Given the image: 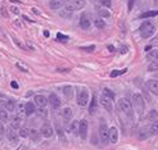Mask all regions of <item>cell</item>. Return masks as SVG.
I'll list each match as a JSON object with an SVG mask.
<instances>
[{
  "instance_id": "cell-12",
  "label": "cell",
  "mask_w": 158,
  "mask_h": 150,
  "mask_svg": "<svg viewBox=\"0 0 158 150\" xmlns=\"http://www.w3.org/2000/svg\"><path fill=\"white\" fill-rule=\"evenodd\" d=\"M147 87H148V90L152 92L153 95L158 96V81L157 80H149L147 82Z\"/></svg>"
},
{
  "instance_id": "cell-18",
  "label": "cell",
  "mask_w": 158,
  "mask_h": 150,
  "mask_svg": "<svg viewBox=\"0 0 158 150\" xmlns=\"http://www.w3.org/2000/svg\"><path fill=\"white\" fill-rule=\"evenodd\" d=\"M71 118H72V109L71 108H64L63 109V119L66 122H69Z\"/></svg>"
},
{
  "instance_id": "cell-23",
  "label": "cell",
  "mask_w": 158,
  "mask_h": 150,
  "mask_svg": "<svg viewBox=\"0 0 158 150\" xmlns=\"http://www.w3.org/2000/svg\"><path fill=\"white\" fill-rule=\"evenodd\" d=\"M97 104H98V102H97V98H95V95H94V96H93V100H91V104H90V106H89V112H90V113H94V112H95Z\"/></svg>"
},
{
  "instance_id": "cell-1",
  "label": "cell",
  "mask_w": 158,
  "mask_h": 150,
  "mask_svg": "<svg viewBox=\"0 0 158 150\" xmlns=\"http://www.w3.org/2000/svg\"><path fill=\"white\" fill-rule=\"evenodd\" d=\"M117 108L120 112L122 113H125L127 117H130L131 119L134 118V112H132V106H131V103L128 102V100L126 98H122L118 100V103H117Z\"/></svg>"
},
{
  "instance_id": "cell-43",
  "label": "cell",
  "mask_w": 158,
  "mask_h": 150,
  "mask_svg": "<svg viewBox=\"0 0 158 150\" xmlns=\"http://www.w3.org/2000/svg\"><path fill=\"white\" fill-rule=\"evenodd\" d=\"M108 49H109V52H114V48H113V46H111V45L108 46Z\"/></svg>"
},
{
  "instance_id": "cell-5",
  "label": "cell",
  "mask_w": 158,
  "mask_h": 150,
  "mask_svg": "<svg viewBox=\"0 0 158 150\" xmlns=\"http://www.w3.org/2000/svg\"><path fill=\"white\" fill-rule=\"evenodd\" d=\"M89 103V92L86 89H81L77 92V104L80 106H86Z\"/></svg>"
},
{
  "instance_id": "cell-16",
  "label": "cell",
  "mask_w": 158,
  "mask_h": 150,
  "mask_svg": "<svg viewBox=\"0 0 158 150\" xmlns=\"http://www.w3.org/2000/svg\"><path fill=\"white\" fill-rule=\"evenodd\" d=\"M66 2H67V0H50L49 5H50V8H52V9L57 10V9H59L61 6H63L64 4H66Z\"/></svg>"
},
{
  "instance_id": "cell-30",
  "label": "cell",
  "mask_w": 158,
  "mask_h": 150,
  "mask_svg": "<svg viewBox=\"0 0 158 150\" xmlns=\"http://www.w3.org/2000/svg\"><path fill=\"white\" fill-rule=\"evenodd\" d=\"M103 95L104 96H107V98H109L111 100H113L114 99V94H113V92H112V90H109V89H103Z\"/></svg>"
},
{
  "instance_id": "cell-29",
  "label": "cell",
  "mask_w": 158,
  "mask_h": 150,
  "mask_svg": "<svg viewBox=\"0 0 158 150\" xmlns=\"http://www.w3.org/2000/svg\"><path fill=\"white\" fill-rule=\"evenodd\" d=\"M94 23H95L97 28H104V27H105V22L103 21V18H97V19L94 21Z\"/></svg>"
},
{
  "instance_id": "cell-36",
  "label": "cell",
  "mask_w": 158,
  "mask_h": 150,
  "mask_svg": "<svg viewBox=\"0 0 158 150\" xmlns=\"http://www.w3.org/2000/svg\"><path fill=\"white\" fill-rule=\"evenodd\" d=\"M157 116H158L157 110H150V113H149L148 118H149V119H154V118H157Z\"/></svg>"
},
{
  "instance_id": "cell-11",
  "label": "cell",
  "mask_w": 158,
  "mask_h": 150,
  "mask_svg": "<svg viewBox=\"0 0 158 150\" xmlns=\"http://www.w3.org/2000/svg\"><path fill=\"white\" fill-rule=\"evenodd\" d=\"M91 22H90V17H89V14H86L84 13L82 16L80 17V27L82 28V30H88V28L90 27Z\"/></svg>"
},
{
  "instance_id": "cell-20",
  "label": "cell",
  "mask_w": 158,
  "mask_h": 150,
  "mask_svg": "<svg viewBox=\"0 0 158 150\" xmlns=\"http://www.w3.org/2000/svg\"><path fill=\"white\" fill-rule=\"evenodd\" d=\"M63 94L66 95V98H72V95H73V89L71 87V86H64L63 87Z\"/></svg>"
},
{
  "instance_id": "cell-34",
  "label": "cell",
  "mask_w": 158,
  "mask_h": 150,
  "mask_svg": "<svg viewBox=\"0 0 158 150\" xmlns=\"http://www.w3.org/2000/svg\"><path fill=\"white\" fill-rule=\"evenodd\" d=\"M19 135L22 137H27L28 135H30V130H28V128H21V130H19Z\"/></svg>"
},
{
  "instance_id": "cell-4",
  "label": "cell",
  "mask_w": 158,
  "mask_h": 150,
  "mask_svg": "<svg viewBox=\"0 0 158 150\" xmlns=\"http://www.w3.org/2000/svg\"><path fill=\"white\" fill-rule=\"evenodd\" d=\"M153 33H154V25L152 22L147 21V22L141 23V26H140V35H141V37L148 39V37L152 36Z\"/></svg>"
},
{
  "instance_id": "cell-14",
  "label": "cell",
  "mask_w": 158,
  "mask_h": 150,
  "mask_svg": "<svg viewBox=\"0 0 158 150\" xmlns=\"http://www.w3.org/2000/svg\"><path fill=\"white\" fill-rule=\"evenodd\" d=\"M34 100H35V104H36L39 108H44L48 104V98H45L44 95H36Z\"/></svg>"
},
{
  "instance_id": "cell-3",
  "label": "cell",
  "mask_w": 158,
  "mask_h": 150,
  "mask_svg": "<svg viewBox=\"0 0 158 150\" xmlns=\"http://www.w3.org/2000/svg\"><path fill=\"white\" fill-rule=\"evenodd\" d=\"M85 6V0H68L64 4V9L67 12H76Z\"/></svg>"
},
{
  "instance_id": "cell-42",
  "label": "cell",
  "mask_w": 158,
  "mask_h": 150,
  "mask_svg": "<svg viewBox=\"0 0 158 150\" xmlns=\"http://www.w3.org/2000/svg\"><path fill=\"white\" fill-rule=\"evenodd\" d=\"M3 135H4V128H3L2 123H0V136H3Z\"/></svg>"
},
{
  "instance_id": "cell-27",
  "label": "cell",
  "mask_w": 158,
  "mask_h": 150,
  "mask_svg": "<svg viewBox=\"0 0 158 150\" xmlns=\"http://www.w3.org/2000/svg\"><path fill=\"white\" fill-rule=\"evenodd\" d=\"M127 72V68H124V69H116V71H112L111 72V77H117V76H120V75H124V73H126Z\"/></svg>"
},
{
  "instance_id": "cell-26",
  "label": "cell",
  "mask_w": 158,
  "mask_h": 150,
  "mask_svg": "<svg viewBox=\"0 0 158 150\" xmlns=\"http://www.w3.org/2000/svg\"><path fill=\"white\" fill-rule=\"evenodd\" d=\"M14 109H16V103H14L13 100H9V102H6V108H5V110H6V112H13Z\"/></svg>"
},
{
  "instance_id": "cell-38",
  "label": "cell",
  "mask_w": 158,
  "mask_h": 150,
  "mask_svg": "<svg viewBox=\"0 0 158 150\" xmlns=\"http://www.w3.org/2000/svg\"><path fill=\"white\" fill-rule=\"evenodd\" d=\"M5 108H6V102L0 99V110H5Z\"/></svg>"
},
{
  "instance_id": "cell-28",
  "label": "cell",
  "mask_w": 158,
  "mask_h": 150,
  "mask_svg": "<svg viewBox=\"0 0 158 150\" xmlns=\"http://www.w3.org/2000/svg\"><path fill=\"white\" fill-rule=\"evenodd\" d=\"M69 131H72L73 133L78 135V122H77V121H73L72 125L69 126Z\"/></svg>"
},
{
  "instance_id": "cell-24",
  "label": "cell",
  "mask_w": 158,
  "mask_h": 150,
  "mask_svg": "<svg viewBox=\"0 0 158 150\" xmlns=\"http://www.w3.org/2000/svg\"><path fill=\"white\" fill-rule=\"evenodd\" d=\"M40 135L41 133H39V131H36V130H30V135H28V136L32 137L35 141H39L40 140Z\"/></svg>"
},
{
  "instance_id": "cell-32",
  "label": "cell",
  "mask_w": 158,
  "mask_h": 150,
  "mask_svg": "<svg viewBox=\"0 0 158 150\" xmlns=\"http://www.w3.org/2000/svg\"><path fill=\"white\" fill-rule=\"evenodd\" d=\"M148 71H150V72H152V71H158V60H153L150 63L148 66Z\"/></svg>"
},
{
  "instance_id": "cell-37",
  "label": "cell",
  "mask_w": 158,
  "mask_h": 150,
  "mask_svg": "<svg viewBox=\"0 0 158 150\" xmlns=\"http://www.w3.org/2000/svg\"><path fill=\"white\" fill-rule=\"evenodd\" d=\"M157 53H158V50H153L152 53H149V54L147 55V58H148V59H150V58H152V59L156 58V56H157Z\"/></svg>"
},
{
  "instance_id": "cell-25",
  "label": "cell",
  "mask_w": 158,
  "mask_h": 150,
  "mask_svg": "<svg viewBox=\"0 0 158 150\" xmlns=\"http://www.w3.org/2000/svg\"><path fill=\"white\" fill-rule=\"evenodd\" d=\"M9 119V114L6 110H0V121L2 122H8Z\"/></svg>"
},
{
  "instance_id": "cell-33",
  "label": "cell",
  "mask_w": 158,
  "mask_h": 150,
  "mask_svg": "<svg viewBox=\"0 0 158 150\" xmlns=\"http://www.w3.org/2000/svg\"><path fill=\"white\" fill-rule=\"evenodd\" d=\"M35 112H36V114H38V117H42V118H45L46 117V110L44 109V108H39L38 110H35Z\"/></svg>"
},
{
  "instance_id": "cell-21",
  "label": "cell",
  "mask_w": 158,
  "mask_h": 150,
  "mask_svg": "<svg viewBox=\"0 0 158 150\" xmlns=\"http://www.w3.org/2000/svg\"><path fill=\"white\" fill-rule=\"evenodd\" d=\"M154 16H158V10H149V12H145L143 13L140 18H149V17H154Z\"/></svg>"
},
{
  "instance_id": "cell-31",
  "label": "cell",
  "mask_w": 158,
  "mask_h": 150,
  "mask_svg": "<svg viewBox=\"0 0 158 150\" xmlns=\"http://www.w3.org/2000/svg\"><path fill=\"white\" fill-rule=\"evenodd\" d=\"M149 131H150V133H153V135L158 133V121H156L154 123H152V126L149 127Z\"/></svg>"
},
{
  "instance_id": "cell-17",
  "label": "cell",
  "mask_w": 158,
  "mask_h": 150,
  "mask_svg": "<svg viewBox=\"0 0 158 150\" xmlns=\"http://www.w3.org/2000/svg\"><path fill=\"white\" fill-rule=\"evenodd\" d=\"M91 3L97 4L98 6H107V8H109V6L112 5L111 0H91Z\"/></svg>"
},
{
  "instance_id": "cell-19",
  "label": "cell",
  "mask_w": 158,
  "mask_h": 150,
  "mask_svg": "<svg viewBox=\"0 0 158 150\" xmlns=\"http://www.w3.org/2000/svg\"><path fill=\"white\" fill-rule=\"evenodd\" d=\"M25 113H26V116H31V114L35 113V105L32 103H27L25 105Z\"/></svg>"
},
{
  "instance_id": "cell-9",
  "label": "cell",
  "mask_w": 158,
  "mask_h": 150,
  "mask_svg": "<svg viewBox=\"0 0 158 150\" xmlns=\"http://www.w3.org/2000/svg\"><path fill=\"white\" fill-rule=\"evenodd\" d=\"M108 141L111 144H116L118 141V131L116 127H111L108 131Z\"/></svg>"
},
{
  "instance_id": "cell-39",
  "label": "cell",
  "mask_w": 158,
  "mask_h": 150,
  "mask_svg": "<svg viewBox=\"0 0 158 150\" xmlns=\"http://www.w3.org/2000/svg\"><path fill=\"white\" fill-rule=\"evenodd\" d=\"M82 50H85V52H93V50L95 49V46L94 45H91V46H86V48H81Z\"/></svg>"
},
{
  "instance_id": "cell-45",
  "label": "cell",
  "mask_w": 158,
  "mask_h": 150,
  "mask_svg": "<svg viewBox=\"0 0 158 150\" xmlns=\"http://www.w3.org/2000/svg\"><path fill=\"white\" fill-rule=\"evenodd\" d=\"M156 59H157V60H158V53H157V56H156Z\"/></svg>"
},
{
  "instance_id": "cell-44",
  "label": "cell",
  "mask_w": 158,
  "mask_h": 150,
  "mask_svg": "<svg viewBox=\"0 0 158 150\" xmlns=\"http://www.w3.org/2000/svg\"><path fill=\"white\" fill-rule=\"evenodd\" d=\"M154 3H156V5H158V0H154Z\"/></svg>"
},
{
  "instance_id": "cell-13",
  "label": "cell",
  "mask_w": 158,
  "mask_h": 150,
  "mask_svg": "<svg viewBox=\"0 0 158 150\" xmlns=\"http://www.w3.org/2000/svg\"><path fill=\"white\" fill-rule=\"evenodd\" d=\"M6 137H8V140L10 141V142H17L18 141V132H16V130L14 128H12V127H9L8 128V131H6Z\"/></svg>"
},
{
  "instance_id": "cell-8",
  "label": "cell",
  "mask_w": 158,
  "mask_h": 150,
  "mask_svg": "<svg viewBox=\"0 0 158 150\" xmlns=\"http://www.w3.org/2000/svg\"><path fill=\"white\" fill-rule=\"evenodd\" d=\"M40 133L44 137H52L53 136V133H54V130H53V127H52V125H50L49 122H46V123H44L41 126V130H40Z\"/></svg>"
},
{
  "instance_id": "cell-6",
  "label": "cell",
  "mask_w": 158,
  "mask_h": 150,
  "mask_svg": "<svg viewBox=\"0 0 158 150\" xmlns=\"http://www.w3.org/2000/svg\"><path fill=\"white\" fill-rule=\"evenodd\" d=\"M108 131H109V128L107 127L104 121H102V125L99 126V137H100V141H102L103 144L108 142Z\"/></svg>"
},
{
  "instance_id": "cell-15",
  "label": "cell",
  "mask_w": 158,
  "mask_h": 150,
  "mask_svg": "<svg viewBox=\"0 0 158 150\" xmlns=\"http://www.w3.org/2000/svg\"><path fill=\"white\" fill-rule=\"evenodd\" d=\"M48 102L50 103V105H52L54 109H57V108H59V106H61V100H59V98L55 94H50Z\"/></svg>"
},
{
  "instance_id": "cell-41",
  "label": "cell",
  "mask_w": 158,
  "mask_h": 150,
  "mask_svg": "<svg viewBox=\"0 0 158 150\" xmlns=\"http://www.w3.org/2000/svg\"><path fill=\"white\" fill-rule=\"evenodd\" d=\"M10 85H12V87H13V89H18V83H17V82H14V81H13Z\"/></svg>"
},
{
  "instance_id": "cell-40",
  "label": "cell",
  "mask_w": 158,
  "mask_h": 150,
  "mask_svg": "<svg viewBox=\"0 0 158 150\" xmlns=\"http://www.w3.org/2000/svg\"><path fill=\"white\" fill-rule=\"evenodd\" d=\"M134 2H135V0H128V9H131V8H132Z\"/></svg>"
},
{
  "instance_id": "cell-35",
  "label": "cell",
  "mask_w": 158,
  "mask_h": 150,
  "mask_svg": "<svg viewBox=\"0 0 158 150\" xmlns=\"http://www.w3.org/2000/svg\"><path fill=\"white\" fill-rule=\"evenodd\" d=\"M57 39H58L59 41H67L68 40V36L67 35H63V33H57Z\"/></svg>"
},
{
  "instance_id": "cell-22",
  "label": "cell",
  "mask_w": 158,
  "mask_h": 150,
  "mask_svg": "<svg viewBox=\"0 0 158 150\" xmlns=\"http://www.w3.org/2000/svg\"><path fill=\"white\" fill-rule=\"evenodd\" d=\"M97 13L100 16V18H102V17H104V18L111 17V13H109L108 10H105V9H100V8H98V9H97Z\"/></svg>"
},
{
  "instance_id": "cell-2",
  "label": "cell",
  "mask_w": 158,
  "mask_h": 150,
  "mask_svg": "<svg viewBox=\"0 0 158 150\" xmlns=\"http://www.w3.org/2000/svg\"><path fill=\"white\" fill-rule=\"evenodd\" d=\"M132 105H134V108H135V110H136V113L138 114H141L144 113V110H145V103H144V99H143V96L140 95V94H134L132 95Z\"/></svg>"
},
{
  "instance_id": "cell-10",
  "label": "cell",
  "mask_w": 158,
  "mask_h": 150,
  "mask_svg": "<svg viewBox=\"0 0 158 150\" xmlns=\"http://www.w3.org/2000/svg\"><path fill=\"white\" fill-rule=\"evenodd\" d=\"M99 103H100V105H103L108 112H112L113 105H112V100H111L109 98L102 95V96H100V99H99Z\"/></svg>"
},
{
  "instance_id": "cell-7",
  "label": "cell",
  "mask_w": 158,
  "mask_h": 150,
  "mask_svg": "<svg viewBox=\"0 0 158 150\" xmlns=\"http://www.w3.org/2000/svg\"><path fill=\"white\" fill-rule=\"evenodd\" d=\"M88 128H89V125L86 119H82L81 122H78V135H80V137L82 140H86V137H88Z\"/></svg>"
}]
</instances>
